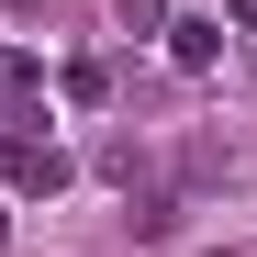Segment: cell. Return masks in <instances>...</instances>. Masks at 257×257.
Masks as SVG:
<instances>
[{
    "label": "cell",
    "mask_w": 257,
    "mask_h": 257,
    "mask_svg": "<svg viewBox=\"0 0 257 257\" xmlns=\"http://www.w3.org/2000/svg\"><path fill=\"white\" fill-rule=\"evenodd\" d=\"M0 179L12 190H67V146L56 135H0Z\"/></svg>",
    "instance_id": "1"
},
{
    "label": "cell",
    "mask_w": 257,
    "mask_h": 257,
    "mask_svg": "<svg viewBox=\"0 0 257 257\" xmlns=\"http://www.w3.org/2000/svg\"><path fill=\"white\" fill-rule=\"evenodd\" d=\"M123 224H135V246H168V235H179V190H135Z\"/></svg>",
    "instance_id": "2"
},
{
    "label": "cell",
    "mask_w": 257,
    "mask_h": 257,
    "mask_svg": "<svg viewBox=\"0 0 257 257\" xmlns=\"http://www.w3.org/2000/svg\"><path fill=\"white\" fill-rule=\"evenodd\" d=\"M168 56H179V67H212V56H224V23H168Z\"/></svg>",
    "instance_id": "3"
},
{
    "label": "cell",
    "mask_w": 257,
    "mask_h": 257,
    "mask_svg": "<svg viewBox=\"0 0 257 257\" xmlns=\"http://www.w3.org/2000/svg\"><path fill=\"white\" fill-rule=\"evenodd\" d=\"M179 168H190V179H235V146H224V135H190Z\"/></svg>",
    "instance_id": "4"
},
{
    "label": "cell",
    "mask_w": 257,
    "mask_h": 257,
    "mask_svg": "<svg viewBox=\"0 0 257 257\" xmlns=\"http://www.w3.org/2000/svg\"><path fill=\"white\" fill-rule=\"evenodd\" d=\"M112 23H123V34H168V12H157V0H112Z\"/></svg>",
    "instance_id": "5"
},
{
    "label": "cell",
    "mask_w": 257,
    "mask_h": 257,
    "mask_svg": "<svg viewBox=\"0 0 257 257\" xmlns=\"http://www.w3.org/2000/svg\"><path fill=\"white\" fill-rule=\"evenodd\" d=\"M224 257H257V246H224Z\"/></svg>",
    "instance_id": "6"
},
{
    "label": "cell",
    "mask_w": 257,
    "mask_h": 257,
    "mask_svg": "<svg viewBox=\"0 0 257 257\" xmlns=\"http://www.w3.org/2000/svg\"><path fill=\"white\" fill-rule=\"evenodd\" d=\"M0 235H12V224H0Z\"/></svg>",
    "instance_id": "7"
}]
</instances>
